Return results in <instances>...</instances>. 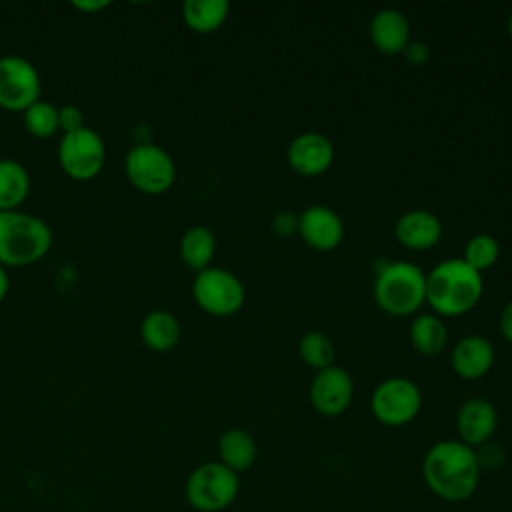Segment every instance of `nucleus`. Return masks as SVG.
<instances>
[{"mask_svg": "<svg viewBox=\"0 0 512 512\" xmlns=\"http://www.w3.org/2000/svg\"><path fill=\"white\" fill-rule=\"evenodd\" d=\"M476 450L460 440H440L422 460V478L428 490L446 502L470 498L480 480Z\"/></svg>", "mask_w": 512, "mask_h": 512, "instance_id": "obj_1", "label": "nucleus"}, {"mask_svg": "<svg viewBox=\"0 0 512 512\" xmlns=\"http://www.w3.org/2000/svg\"><path fill=\"white\" fill-rule=\"evenodd\" d=\"M482 272L462 258H446L426 274V302L434 314L460 316L482 298Z\"/></svg>", "mask_w": 512, "mask_h": 512, "instance_id": "obj_2", "label": "nucleus"}, {"mask_svg": "<svg viewBox=\"0 0 512 512\" xmlns=\"http://www.w3.org/2000/svg\"><path fill=\"white\" fill-rule=\"evenodd\" d=\"M374 300L392 316H408L426 302V274L414 262L386 260L376 268Z\"/></svg>", "mask_w": 512, "mask_h": 512, "instance_id": "obj_3", "label": "nucleus"}, {"mask_svg": "<svg viewBox=\"0 0 512 512\" xmlns=\"http://www.w3.org/2000/svg\"><path fill=\"white\" fill-rule=\"evenodd\" d=\"M52 244L50 226L32 214L0 210V264L24 266L40 260Z\"/></svg>", "mask_w": 512, "mask_h": 512, "instance_id": "obj_4", "label": "nucleus"}, {"mask_svg": "<svg viewBox=\"0 0 512 512\" xmlns=\"http://www.w3.org/2000/svg\"><path fill=\"white\" fill-rule=\"evenodd\" d=\"M240 492V478L222 462L196 466L184 484L188 504L198 512H222Z\"/></svg>", "mask_w": 512, "mask_h": 512, "instance_id": "obj_5", "label": "nucleus"}, {"mask_svg": "<svg viewBox=\"0 0 512 512\" xmlns=\"http://www.w3.org/2000/svg\"><path fill=\"white\" fill-rule=\"evenodd\" d=\"M192 294L196 304L214 316H230L238 312L246 300V290L240 278L218 266H208L196 272Z\"/></svg>", "mask_w": 512, "mask_h": 512, "instance_id": "obj_6", "label": "nucleus"}, {"mask_svg": "<svg viewBox=\"0 0 512 512\" xmlns=\"http://www.w3.org/2000/svg\"><path fill=\"white\" fill-rule=\"evenodd\" d=\"M420 408V388L404 376L382 380L370 396L372 416L384 426H404L416 418Z\"/></svg>", "mask_w": 512, "mask_h": 512, "instance_id": "obj_7", "label": "nucleus"}, {"mask_svg": "<svg viewBox=\"0 0 512 512\" xmlns=\"http://www.w3.org/2000/svg\"><path fill=\"white\" fill-rule=\"evenodd\" d=\"M126 174L130 182L148 194H160L168 190L176 176V166L172 156L150 142L136 144L126 154Z\"/></svg>", "mask_w": 512, "mask_h": 512, "instance_id": "obj_8", "label": "nucleus"}, {"mask_svg": "<svg viewBox=\"0 0 512 512\" xmlns=\"http://www.w3.org/2000/svg\"><path fill=\"white\" fill-rule=\"evenodd\" d=\"M106 158V148L92 128L82 126L74 132H66L58 144V160L64 172L76 180L94 178Z\"/></svg>", "mask_w": 512, "mask_h": 512, "instance_id": "obj_9", "label": "nucleus"}, {"mask_svg": "<svg viewBox=\"0 0 512 512\" xmlns=\"http://www.w3.org/2000/svg\"><path fill=\"white\" fill-rule=\"evenodd\" d=\"M40 96V76L34 64L22 56L0 58V106L26 110Z\"/></svg>", "mask_w": 512, "mask_h": 512, "instance_id": "obj_10", "label": "nucleus"}, {"mask_svg": "<svg viewBox=\"0 0 512 512\" xmlns=\"http://www.w3.org/2000/svg\"><path fill=\"white\" fill-rule=\"evenodd\" d=\"M310 404L322 416L342 414L354 396V384L350 374L336 364L316 370L310 382Z\"/></svg>", "mask_w": 512, "mask_h": 512, "instance_id": "obj_11", "label": "nucleus"}, {"mask_svg": "<svg viewBox=\"0 0 512 512\" xmlns=\"http://www.w3.org/2000/svg\"><path fill=\"white\" fill-rule=\"evenodd\" d=\"M286 160L294 172L302 176H318L330 168L334 146L322 132H302L290 140Z\"/></svg>", "mask_w": 512, "mask_h": 512, "instance_id": "obj_12", "label": "nucleus"}, {"mask_svg": "<svg viewBox=\"0 0 512 512\" xmlns=\"http://www.w3.org/2000/svg\"><path fill=\"white\" fill-rule=\"evenodd\" d=\"M298 234L314 250H332L344 238V222L332 208L312 204L298 214Z\"/></svg>", "mask_w": 512, "mask_h": 512, "instance_id": "obj_13", "label": "nucleus"}, {"mask_svg": "<svg viewBox=\"0 0 512 512\" xmlns=\"http://www.w3.org/2000/svg\"><path fill=\"white\" fill-rule=\"evenodd\" d=\"M498 426V414L490 400L486 398H468L462 402L456 414V430L460 442L470 448L488 444Z\"/></svg>", "mask_w": 512, "mask_h": 512, "instance_id": "obj_14", "label": "nucleus"}, {"mask_svg": "<svg viewBox=\"0 0 512 512\" xmlns=\"http://www.w3.org/2000/svg\"><path fill=\"white\" fill-rule=\"evenodd\" d=\"M394 232L402 246L410 250H426L438 244L442 236V222L426 208H412L396 220Z\"/></svg>", "mask_w": 512, "mask_h": 512, "instance_id": "obj_15", "label": "nucleus"}, {"mask_svg": "<svg viewBox=\"0 0 512 512\" xmlns=\"http://www.w3.org/2000/svg\"><path fill=\"white\" fill-rule=\"evenodd\" d=\"M452 370L466 380L482 378L494 364V348L480 334L462 336L450 354Z\"/></svg>", "mask_w": 512, "mask_h": 512, "instance_id": "obj_16", "label": "nucleus"}, {"mask_svg": "<svg viewBox=\"0 0 512 512\" xmlns=\"http://www.w3.org/2000/svg\"><path fill=\"white\" fill-rule=\"evenodd\" d=\"M370 40L384 54H402L410 44V22L398 8H382L370 18Z\"/></svg>", "mask_w": 512, "mask_h": 512, "instance_id": "obj_17", "label": "nucleus"}, {"mask_svg": "<svg viewBox=\"0 0 512 512\" xmlns=\"http://www.w3.org/2000/svg\"><path fill=\"white\" fill-rule=\"evenodd\" d=\"M218 456L232 472H246L256 460V442L244 428H228L218 438Z\"/></svg>", "mask_w": 512, "mask_h": 512, "instance_id": "obj_18", "label": "nucleus"}, {"mask_svg": "<svg viewBox=\"0 0 512 512\" xmlns=\"http://www.w3.org/2000/svg\"><path fill=\"white\" fill-rule=\"evenodd\" d=\"M410 342L424 356H436L446 348L448 330L438 314H418L410 324Z\"/></svg>", "mask_w": 512, "mask_h": 512, "instance_id": "obj_19", "label": "nucleus"}, {"mask_svg": "<svg viewBox=\"0 0 512 512\" xmlns=\"http://www.w3.org/2000/svg\"><path fill=\"white\" fill-rule=\"evenodd\" d=\"M214 252H216V236L208 226H202V224L190 226L180 238L182 260L198 272L210 266Z\"/></svg>", "mask_w": 512, "mask_h": 512, "instance_id": "obj_20", "label": "nucleus"}, {"mask_svg": "<svg viewBox=\"0 0 512 512\" xmlns=\"http://www.w3.org/2000/svg\"><path fill=\"white\" fill-rule=\"evenodd\" d=\"M140 334L150 348L164 352L176 346V342L180 340V322L174 314L166 310H152L150 314L144 316Z\"/></svg>", "mask_w": 512, "mask_h": 512, "instance_id": "obj_21", "label": "nucleus"}, {"mask_svg": "<svg viewBox=\"0 0 512 512\" xmlns=\"http://www.w3.org/2000/svg\"><path fill=\"white\" fill-rule=\"evenodd\" d=\"M230 4L226 0H186L182 16L186 24L196 32H214L228 18Z\"/></svg>", "mask_w": 512, "mask_h": 512, "instance_id": "obj_22", "label": "nucleus"}, {"mask_svg": "<svg viewBox=\"0 0 512 512\" xmlns=\"http://www.w3.org/2000/svg\"><path fill=\"white\" fill-rule=\"evenodd\" d=\"M30 190V176L26 168L12 160H0V210H16Z\"/></svg>", "mask_w": 512, "mask_h": 512, "instance_id": "obj_23", "label": "nucleus"}, {"mask_svg": "<svg viewBox=\"0 0 512 512\" xmlns=\"http://www.w3.org/2000/svg\"><path fill=\"white\" fill-rule=\"evenodd\" d=\"M298 354L304 364L314 370H322L332 364L334 360V344L328 334L320 330H308L302 334L298 342Z\"/></svg>", "mask_w": 512, "mask_h": 512, "instance_id": "obj_24", "label": "nucleus"}, {"mask_svg": "<svg viewBox=\"0 0 512 512\" xmlns=\"http://www.w3.org/2000/svg\"><path fill=\"white\" fill-rule=\"evenodd\" d=\"M500 254V244L494 236L490 234H474L466 240L464 244V252H462V260L468 262L472 268H476L478 272L490 268Z\"/></svg>", "mask_w": 512, "mask_h": 512, "instance_id": "obj_25", "label": "nucleus"}, {"mask_svg": "<svg viewBox=\"0 0 512 512\" xmlns=\"http://www.w3.org/2000/svg\"><path fill=\"white\" fill-rule=\"evenodd\" d=\"M24 126L30 134L34 136H50L56 130H60V120H58V108L50 102L36 100L24 110Z\"/></svg>", "mask_w": 512, "mask_h": 512, "instance_id": "obj_26", "label": "nucleus"}, {"mask_svg": "<svg viewBox=\"0 0 512 512\" xmlns=\"http://www.w3.org/2000/svg\"><path fill=\"white\" fill-rule=\"evenodd\" d=\"M58 120H60V130L66 132H74L78 128L84 126V116L82 110L74 104H64L62 108H58Z\"/></svg>", "mask_w": 512, "mask_h": 512, "instance_id": "obj_27", "label": "nucleus"}, {"mask_svg": "<svg viewBox=\"0 0 512 512\" xmlns=\"http://www.w3.org/2000/svg\"><path fill=\"white\" fill-rule=\"evenodd\" d=\"M270 226L278 236H292V234L298 232V216L290 210L276 212Z\"/></svg>", "mask_w": 512, "mask_h": 512, "instance_id": "obj_28", "label": "nucleus"}, {"mask_svg": "<svg viewBox=\"0 0 512 512\" xmlns=\"http://www.w3.org/2000/svg\"><path fill=\"white\" fill-rule=\"evenodd\" d=\"M402 54L406 56V60H408L410 64L420 66V64H424V62L428 60L430 50H428V46H426L424 42H416V40L412 42V40H410V44L404 48Z\"/></svg>", "mask_w": 512, "mask_h": 512, "instance_id": "obj_29", "label": "nucleus"}, {"mask_svg": "<svg viewBox=\"0 0 512 512\" xmlns=\"http://www.w3.org/2000/svg\"><path fill=\"white\" fill-rule=\"evenodd\" d=\"M500 332L506 340L512 342V300L504 306V310L500 314Z\"/></svg>", "mask_w": 512, "mask_h": 512, "instance_id": "obj_30", "label": "nucleus"}, {"mask_svg": "<svg viewBox=\"0 0 512 512\" xmlns=\"http://www.w3.org/2000/svg\"><path fill=\"white\" fill-rule=\"evenodd\" d=\"M110 2L108 0H74L72 6L84 12H94V10H102L106 8Z\"/></svg>", "mask_w": 512, "mask_h": 512, "instance_id": "obj_31", "label": "nucleus"}, {"mask_svg": "<svg viewBox=\"0 0 512 512\" xmlns=\"http://www.w3.org/2000/svg\"><path fill=\"white\" fill-rule=\"evenodd\" d=\"M8 286H10V282H8V274H6L4 266L0 264V300L6 296V292H8Z\"/></svg>", "mask_w": 512, "mask_h": 512, "instance_id": "obj_32", "label": "nucleus"}, {"mask_svg": "<svg viewBox=\"0 0 512 512\" xmlns=\"http://www.w3.org/2000/svg\"><path fill=\"white\" fill-rule=\"evenodd\" d=\"M508 32H510V36H512V12H510V16H508Z\"/></svg>", "mask_w": 512, "mask_h": 512, "instance_id": "obj_33", "label": "nucleus"}]
</instances>
